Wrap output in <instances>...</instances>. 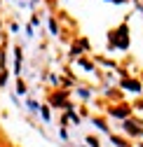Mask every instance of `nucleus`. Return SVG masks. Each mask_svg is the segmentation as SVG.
Returning a JSON list of instances; mask_svg holds the SVG:
<instances>
[{
    "mask_svg": "<svg viewBox=\"0 0 143 147\" xmlns=\"http://www.w3.org/2000/svg\"><path fill=\"white\" fill-rule=\"evenodd\" d=\"M115 42H117L120 47H127V42H129V40H127V28H124V26L117 30V35H115Z\"/></svg>",
    "mask_w": 143,
    "mask_h": 147,
    "instance_id": "nucleus-1",
    "label": "nucleus"
},
{
    "mask_svg": "<svg viewBox=\"0 0 143 147\" xmlns=\"http://www.w3.org/2000/svg\"><path fill=\"white\" fill-rule=\"evenodd\" d=\"M110 115H113V117H127L129 110H127V107H115V110H110Z\"/></svg>",
    "mask_w": 143,
    "mask_h": 147,
    "instance_id": "nucleus-2",
    "label": "nucleus"
},
{
    "mask_svg": "<svg viewBox=\"0 0 143 147\" xmlns=\"http://www.w3.org/2000/svg\"><path fill=\"white\" fill-rule=\"evenodd\" d=\"M122 84L127 86V89H131V91H138V82H129L127 80V82H122Z\"/></svg>",
    "mask_w": 143,
    "mask_h": 147,
    "instance_id": "nucleus-3",
    "label": "nucleus"
},
{
    "mask_svg": "<svg viewBox=\"0 0 143 147\" xmlns=\"http://www.w3.org/2000/svg\"><path fill=\"white\" fill-rule=\"evenodd\" d=\"M127 131H129V133H138V128H136L134 124H127Z\"/></svg>",
    "mask_w": 143,
    "mask_h": 147,
    "instance_id": "nucleus-4",
    "label": "nucleus"
}]
</instances>
